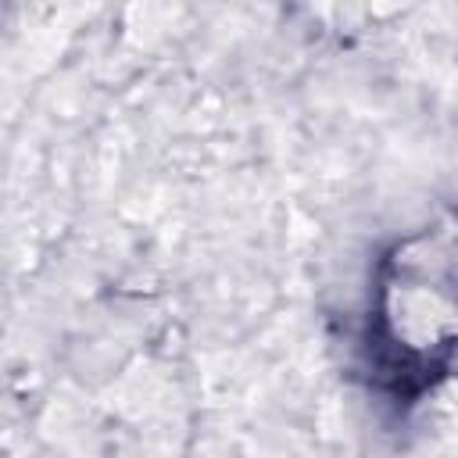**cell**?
Returning <instances> with one entry per match:
<instances>
[{"label": "cell", "instance_id": "obj_1", "mask_svg": "<svg viewBox=\"0 0 458 458\" xmlns=\"http://www.w3.org/2000/svg\"><path fill=\"white\" fill-rule=\"evenodd\" d=\"M369 365L397 397H419L458 358V229L397 240L376 268Z\"/></svg>", "mask_w": 458, "mask_h": 458}]
</instances>
